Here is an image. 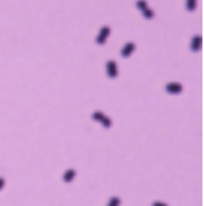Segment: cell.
Returning <instances> with one entry per match:
<instances>
[{"instance_id":"obj_1","label":"cell","mask_w":204,"mask_h":206,"mask_svg":"<svg viewBox=\"0 0 204 206\" xmlns=\"http://www.w3.org/2000/svg\"><path fill=\"white\" fill-rule=\"evenodd\" d=\"M92 119H94L95 122L101 123L104 128H111V125H112L111 119H109V117H106L101 111H94V112H92Z\"/></svg>"},{"instance_id":"obj_2","label":"cell","mask_w":204,"mask_h":206,"mask_svg":"<svg viewBox=\"0 0 204 206\" xmlns=\"http://www.w3.org/2000/svg\"><path fill=\"white\" fill-rule=\"evenodd\" d=\"M106 72L109 76V79H115L118 76V68H117V62L114 60H109L106 63Z\"/></svg>"},{"instance_id":"obj_3","label":"cell","mask_w":204,"mask_h":206,"mask_svg":"<svg viewBox=\"0 0 204 206\" xmlns=\"http://www.w3.org/2000/svg\"><path fill=\"white\" fill-rule=\"evenodd\" d=\"M166 92L167 94H181L183 92V85L176 82H170L166 85Z\"/></svg>"},{"instance_id":"obj_4","label":"cell","mask_w":204,"mask_h":206,"mask_svg":"<svg viewBox=\"0 0 204 206\" xmlns=\"http://www.w3.org/2000/svg\"><path fill=\"white\" fill-rule=\"evenodd\" d=\"M109 34H111V28H109V26H101V29H100V33H98V36H97V43H98V45L106 43V39H108Z\"/></svg>"},{"instance_id":"obj_5","label":"cell","mask_w":204,"mask_h":206,"mask_svg":"<svg viewBox=\"0 0 204 206\" xmlns=\"http://www.w3.org/2000/svg\"><path fill=\"white\" fill-rule=\"evenodd\" d=\"M135 51V43H132V42H127L124 46H123V49H121V57H129L132 52Z\"/></svg>"},{"instance_id":"obj_6","label":"cell","mask_w":204,"mask_h":206,"mask_svg":"<svg viewBox=\"0 0 204 206\" xmlns=\"http://www.w3.org/2000/svg\"><path fill=\"white\" fill-rule=\"evenodd\" d=\"M201 46H203V37L201 36H195L192 39V42H190V49L197 52V51L201 49Z\"/></svg>"},{"instance_id":"obj_7","label":"cell","mask_w":204,"mask_h":206,"mask_svg":"<svg viewBox=\"0 0 204 206\" xmlns=\"http://www.w3.org/2000/svg\"><path fill=\"white\" fill-rule=\"evenodd\" d=\"M77 175V172H75V169H68L65 174H63V182H66V183H71L72 180H74V177Z\"/></svg>"},{"instance_id":"obj_8","label":"cell","mask_w":204,"mask_h":206,"mask_svg":"<svg viewBox=\"0 0 204 206\" xmlns=\"http://www.w3.org/2000/svg\"><path fill=\"white\" fill-rule=\"evenodd\" d=\"M186 9L187 11H195L197 9V0H186Z\"/></svg>"},{"instance_id":"obj_9","label":"cell","mask_w":204,"mask_h":206,"mask_svg":"<svg viewBox=\"0 0 204 206\" xmlns=\"http://www.w3.org/2000/svg\"><path fill=\"white\" fill-rule=\"evenodd\" d=\"M143 14H144V19H154V15H155V14H154V11H152L149 6L143 11Z\"/></svg>"},{"instance_id":"obj_10","label":"cell","mask_w":204,"mask_h":206,"mask_svg":"<svg viewBox=\"0 0 204 206\" xmlns=\"http://www.w3.org/2000/svg\"><path fill=\"white\" fill-rule=\"evenodd\" d=\"M137 8H138L140 11H144V9L147 8V2H146V0H137Z\"/></svg>"},{"instance_id":"obj_11","label":"cell","mask_w":204,"mask_h":206,"mask_svg":"<svg viewBox=\"0 0 204 206\" xmlns=\"http://www.w3.org/2000/svg\"><path fill=\"white\" fill-rule=\"evenodd\" d=\"M120 203H121L120 197H112V199L109 200V205L108 206H120Z\"/></svg>"},{"instance_id":"obj_12","label":"cell","mask_w":204,"mask_h":206,"mask_svg":"<svg viewBox=\"0 0 204 206\" xmlns=\"http://www.w3.org/2000/svg\"><path fill=\"white\" fill-rule=\"evenodd\" d=\"M152 206H167L166 203H163V202H154L152 203Z\"/></svg>"},{"instance_id":"obj_13","label":"cell","mask_w":204,"mask_h":206,"mask_svg":"<svg viewBox=\"0 0 204 206\" xmlns=\"http://www.w3.org/2000/svg\"><path fill=\"white\" fill-rule=\"evenodd\" d=\"M3 186H5V178L0 177V189H3Z\"/></svg>"}]
</instances>
